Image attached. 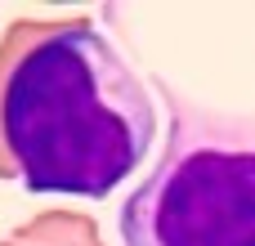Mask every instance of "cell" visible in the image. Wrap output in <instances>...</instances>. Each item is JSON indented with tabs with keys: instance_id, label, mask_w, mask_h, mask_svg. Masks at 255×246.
<instances>
[{
	"instance_id": "cell-1",
	"label": "cell",
	"mask_w": 255,
	"mask_h": 246,
	"mask_svg": "<svg viewBox=\"0 0 255 246\" xmlns=\"http://www.w3.org/2000/svg\"><path fill=\"white\" fill-rule=\"evenodd\" d=\"M157 99L94 22L36 36L4 76L0 134L27 193L99 202L152 152Z\"/></svg>"
},
{
	"instance_id": "cell-2",
	"label": "cell",
	"mask_w": 255,
	"mask_h": 246,
	"mask_svg": "<svg viewBox=\"0 0 255 246\" xmlns=\"http://www.w3.org/2000/svg\"><path fill=\"white\" fill-rule=\"evenodd\" d=\"M117 233L121 246H255V125L179 117Z\"/></svg>"
}]
</instances>
